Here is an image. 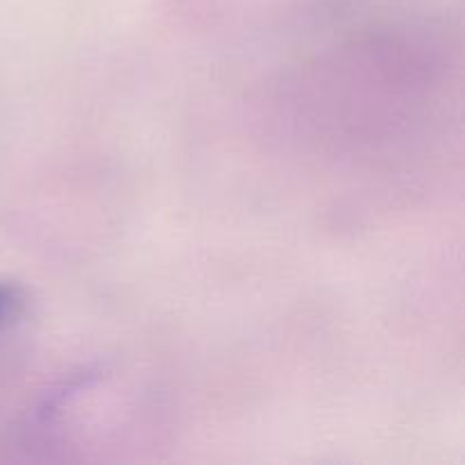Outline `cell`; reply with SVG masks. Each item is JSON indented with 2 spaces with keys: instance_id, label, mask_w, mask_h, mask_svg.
<instances>
[{
  "instance_id": "obj_1",
  "label": "cell",
  "mask_w": 465,
  "mask_h": 465,
  "mask_svg": "<svg viewBox=\"0 0 465 465\" xmlns=\"http://www.w3.org/2000/svg\"><path fill=\"white\" fill-rule=\"evenodd\" d=\"M21 304V293H18V289H14V286L9 284H0V322L5 321V318H9L14 313V309Z\"/></svg>"
}]
</instances>
